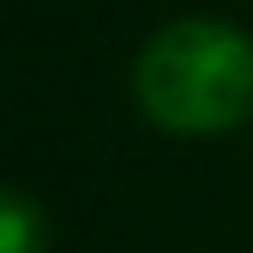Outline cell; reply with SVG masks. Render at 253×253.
<instances>
[{"label": "cell", "instance_id": "cell-1", "mask_svg": "<svg viewBox=\"0 0 253 253\" xmlns=\"http://www.w3.org/2000/svg\"><path fill=\"white\" fill-rule=\"evenodd\" d=\"M135 97L172 135H226L253 113V43L226 22H172L135 65Z\"/></svg>", "mask_w": 253, "mask_h": 253}, {"label": "cell", "instance_id": "cell-2", "mask_svg": "<svg viewBox=\"0 0 253 253\" xmlns=\"http://www.w3.org/2000/svg\"><path fill=\"white\" fill-rule=\"evenodd\" d=\"M0 253H43V215L27 194H0Z\"/></svg>", "mask_w": 253, "mask_h": 253}]
</instances>
